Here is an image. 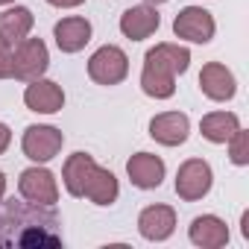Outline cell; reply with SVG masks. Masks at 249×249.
Listing matches in <instances>:
<instances>
[{"mask_svg": "<svg viewBox=\"0 0 249 249\" xmlns=\"http://www.w3.org/2000/svg\"><path fill=\"white\" fill-rule=\"evenodd\" d=\"M144 3H150V6H161V3H167V0H144Z\"/></svg>", "mask_w": 249, "mask_h": 249, "instance_id": "26", "label": "cell"}, {"mask_svg": "<svg viewBox=\"0 0 249 249\" xmlns=\"http://www.w3.org/2000/svg\"><path fill=\"white\" fill-rule=\"evenodd\" d=\"M188 237H191V243L199 246V249H223L231 234H229L226 220H220L217 214H199V217L191 220Z\"/></svg>", "mask_w": 249, "mask_h": 249, "instance_id": "14", "label": "cell"}, {"mask_svg": "<svg viewBox=\"0 0 249 249\" xmlns=\"http://www.w3.org/2000/svg\"><path fill=\"white\" fill-rule=\"evenodd\" d=\"M18 191L24 199L30 202H38V205H56L59 202V182H56V173L41 167V164H33L21 173L18 179Z\"/></svg>", "mask_w": 249, "mask_h": 249, "instance_id": "8", "label": "cell"}, {"mask_svg": "<svg viewBox=\"0 0 249 249\" xmlns=\"http://www.w3.org/2000/svg\"><path fill=\"white\" fill-rule=\"evenodd\" d=\"M191 135V117L185 111H161L150 120V138L161 147H182Z\"/></svg>", "mask_w": 249, "mask_h": 249, "instance_id": "10", "label": "cell"}, {"mask_svg": "<svg viewBox=\"0 0 249 249\" xmlns=\"http://www.w3.org/2000/svg\"><path fill=\"white\" fill-rule=\"evenodd\" d=\"M65 246L62 217L53 205L0 196V249H50Z\"/></svg>", "mask_w": 249, "mask_h": 249, "instance_id": "1", "label": "cell"}, {"mask_svg": "<svg viewBox=\"0 0 249 249\" xmlns=\"http://www.w3.org/2000/svg\"><path fill=\"white\" fill-rule=\"evenodd\" d=\"M237 129H240V117L234 111H208L199 120V132L211 144H226Z\"/></svg>", "mask_w": 249, "mask_h": 249, "instance_id": "19", "label": "cell"}, {"mask_svg": "<svg viewBox=\"0 0 249 249\" xmlns=\"http://www.w3.org/2000/svg\"><path fill=\"white\" fill-rule=\"evenodd\" d=\"M217 33L214 15L202 6H185L179 9V15L173 18V36L179 41H191V44H208Z\"/></svg>", "mask_w": 249, "mask_h": 249, "instance_id": "7", "label": "cell"}, {"mask_svg": "<svg viewBox=\"0 0 249 249\" xmlns=\"http://www.w3.org/2000/svg\"><path fill=\"white\" fill-rule=\"evenodd\" d=\"M24 106L36 114H56L65 108V88L53 79H33L24 88Z\"/></svg>", "mask_w": 249, "mask_h": 249, "instance_id": "9", "label": "cell"}, {"mask_svg": "<svg viewBox=\"0 0 249 249\" xmlns=\"http://www.w3.org/2000/svg\"><path fill=\"white\" fill-rule=\"evenodd\" d=\"M12 47L15 44L0 38V79H12Z\"/></svg>", "mask_w": 249, "mask_h": 249, "instance_id": "22", "label": "cell"}, {"mask_svg": "<svg viewBox=\"0 0 249 249\" xmlns=\"http://www.w3.org/2000/svg\"><path fill=\"white\" fill-rule=\"evenodd\" d=\"M97 167H100V164H97L94 156H88V153H73V156H68V161H65V167H62V185H65V191H68L71 196L82 199Z\"/></svg>", "mask_w": 249, "mask_h": 249, "instance_id": "17", "label": "cell"}, {"mask_svg": "<svg viewBox=\"0 0 249 249\" xmlns=\"http://www.w3.org/2000/svg\"><path fill=\"white\" fill-rule=\"evenodd\" d=\"M226 144H229V161L237 164V167H246L249 164V132L240 126Z\"/></svg>", "mask_w": 249, "mask_h": 249, "instance_id": "21", "label": "cell"}, {"mask_svg": "<svg viewBox=\"0 0 249 249\" xmlns=\"http://www.w3.org/2000/svg\"><path fill=\"white\" fill-rule=\"evenodd\" d=\"M50 6H56V9H76V6H82L85 0H47Z\"/></svg>", "mask_w": 249, "mask_h": 249, "instance_id": "24", "label": "cell"}, {"mask_svg": "<svg viewBox=\"0 0 249 249\" xmlns=\"http://www.w3.org/2000/svg\"><path fill=\"white\" fill-rule=\"evenodd\" d=\"M15 3V0H0V6H12Z\"/></svg>", "mask_w": 249, "mask_h": 249, "instance_id": "27", "label": "cell"}, {"mask_svg": "<svg viewBox=\"0 0 249 249\" xmlns=\"http://www.w3.org/2000/svg\"><path fill=\"white\" fill-rule=\"evenodd\" d=\"M211 185H214V170H211V164L205 159H188V161L179 164V170H176V194H179V199L196 202V199L208 196Z\"/></svg>", "mask_w": 249, "mask_h": 249, "instance_id": "6", "label": "cell"}, {"mask_svg": "<svg viewBox=\"0 0 249 249\" xmlns=\"http://www.w3.org/2000/svg\"><path fill=\"white\" fill-rule=\"evenodd\" d=\"M85 196L94 202V205H114L117 202V196H120V185H117V176L108 170V167H97L94 170V176H91V182H88V191H85Z\"/></svg>", "mask_w": 249, "mask_h": 249, "instance_id": "20", "label": "cell"}, {"mask_svg": "<svg viewBox=\"0 0 249 249\" xmlns=\"http://www.w3.org/2000/svg\"><path fill=\"white\" fill-rule=\"evenodd\" d=\"M3 194H6V173L0 170V196H3Z\"/></svg>", "mask_w": 249, "mask_h": 249, "instance_id": "25", "label": "cell"}, {"mask_svg": "<svg viewBox=\"0 0 249 249\" xmlns=\"http://www.w3.org/2000/svg\"><path fill=\"white\" fill-rule=\"evenodd\" d=\"M9 144H12V129L6 126V123H0V156L9 150Z\"/></svg>", "mask_w": 249, "mask_h": 249, "instance_id": "23", "label": "cell"}, {"mask_svg": "<svg viewBox=\"0 0 249 249\" xmlns=\"http://www.w3.org/2000/svg\"><path fill=\"white\" fill-rule=\"evenodd\" d=\"M65 147V135L62 129L50 126V123H33V126L24 129V138H21V150L30 161L36 164H47L53 161Z\"/></svg>", "mask_w": 249, "mask_h": 249, "instance_id": "5", "label": "cell"}, {"mask_svg": "<svg viewBox=\"0 0 249 249\" xmlns=\"http://www.w3.org/2000/svg\"><path fill=\"white\" fill-rule=\"evenodd\" d=\"M199 91L214 103H229L237 94V79L223 62H208L199 71Z\"/></svg>", "mask_w": 249, "mask_h": 249, "instance_id": "11", "label": "cell"}, {"mask_svg": "<svg viewBox=\"0 0 249 249\" xmlns=\"http://www.w3.org/2000/svg\"><path fill=\"white\" fill-rule=\"evenodd\" d=\"M91 21L82 18V15H68L62 18L56 27H53V38H56V47L62 53H79L85 50V44L91 41Z\"/></svg>", "mask_w": 249, "mask_h": 249, "instance_id": "16", "label": "cell"}, {"mask_svg": "<svg viewBox=\"0 0 249 249\" xmlns=\"http://www.w3.org/2000/svg\"><path fill=\"white\" fill-rule=\"evenodd\" d=\"M88 76L97 85H106V88L120 85L129 76V56L123 53V47H117V44H103L88 59Z\"/></svg>", "mask_w": 249, "mask_h": 249, "instance_id": "4", "label": "cell"}, {"mask_svg": "<svg viewBox=\"0 0 249 249\" xmlns=\"http://www.w3.org/2000/svg\"><path fill=\"white\" fill-rule=\"evenodd\" d=\"M161 27V15L156 6L141 3V6H129L126 12L120 15V33L126 36L129 41H144L150 36H156Z\"/></svg>", "mask_w": 249, "mask_h": 249, "instance_id": "13", "label": "cell"}, {"mask_svg": "<svg viewBox=\"0 0 249 249\" xmlns=\"http://www.w3.org/2000/svg\"><path fill=\"white\" fill-rule=\"evenodd\" d=\"M191 68V50L173 41H161L147 50L141 68V91L153 100H170L176 94V76Z\"/></svg>", "mask_w": 249, "mask_h": 249, "instance_id": "2", "label": "cell"}, {"mask_svg": "<svg viewBox=\"0 0 249 249\" xmlns=\"http://www.w3.org/2000/svg\"><path fill=\"white\" fill-rule=\"evenodd\" d=\"M164 173H167L164 159L156 156V153H135V156L126 161V176H129V182H132L135 188H141V191H156V188H161Z\"/></svg>", "mask_w": 249, "mask_h": 249, "instance_id": "12", "label": "cell"}, {"mask_svg": "<svg viewBox=\"0 0 249 249\" xmlns=\"http://www.w3.org/2000/svg\"><path fill=\"white\" fill-rule=\"evenodd\" d=\"M50 68V50L41 38H21L12 47V79L18 82H33L44 76Z\"/></svg>", "mask_w": 249, "mask_h": 249, "instance_id": "3", "label": "cell"}, {"mask_svg": "<svg viewBox=\"0 0 249 249\" xmlns=\"http://www.w3.org/2000/svg\"><path fill=\"white\" fill-rule=\"evenodd\" d=\"M138 231L144 240L161 243L176 231V211L170 205H147L138 214Z\"/></svg>", "mask_w": 249, "mask_h": 249, "instance_id": "15", "label": "cell"}, {"mask_svg": "<svg viewBox=\"0 0 249 249\" xmlns=\"http://www.w3.org/2000/svg\"><path fill=\"white\" fill-rule=\"evenodd\" d=\"M33 24H36V15L27 6H6L0 12V38L9 44H18L21 38L33 33Z\"/></svg>", "mask_w": 249, "mask_h": 249, "instance_id": "18", "label": "cell"}]
</instances>
